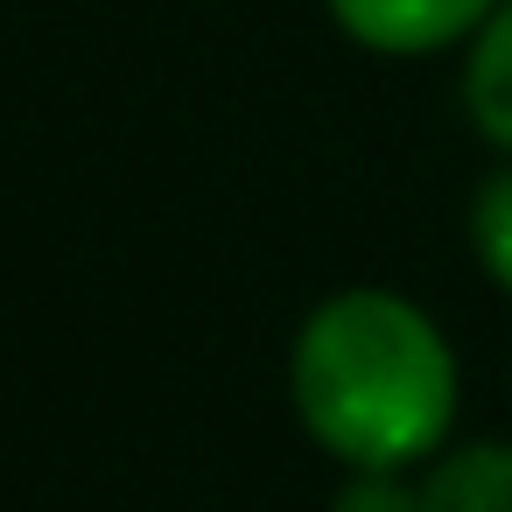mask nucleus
I'll use <instances>...</instances> for the list:
<instances>
[{
    "label": "nucleus",
    "instance_id": "obj_1",
    "mask_svg": "<svg viewBox=\"0 0 512 512\" xmlns=\"http://www.w3.org/2000/svg\"><path fill=\"white\" fill-rule=\"evenodd\" d=\"M456 351L400 288L323 295L288 344V400L344 470H421L456 428Z\"/></svg>",
    "mask_w": 512,
    "mask_h": 512
},
{
    "label": "nucleus",
    "instance_id": "obj_2",
    "mask_svg": "<svg viewBox=\"0 0 512 512\" xmlns=\"http://www.w3.org/2000/svg\"><path fill=\"white\" fill-rule=\"evenodd\" d=\"M323 8L372 57H435L470 43L498 0H323Z\"/></svg>",
    "mask_w": 512,
    "mask_h": 512
},
{
    "label": "nucleus",
    "instance_id": "obj_3",
    "mask_svg": "<svg viewBox=\"0 0 512 512\" xmlns=\"http://www.w3.org/2000/svg\"><path fill=\"white\" fill-rule=\"evenodd\" d=\"M414 491H421V512H512V442L435 449Z\"/></svg>",
    "mask_w": 512,
    "mask_h": 512
},
{
    "label": "nucleus",
    "instance_id": "obj_4",
    "mask_svg": "<svg viewBox=\"0 0 512 512\" xmlns=\"http://www.w3.org/2000/svg\"><path fill=\"white\" fill-rule=\"evenodd\" d=\"M463 50V113L498 155H512V0H498Z\"/></svg>",
    "mask_w": 512,
    "mask_h": 512
},
{
    "label": "nucleus",
    "instance_id": "obj_5",
    "mask_svg": "<svg viewBox=\"0 0 512 512\" xmlns=\"http://www.w3.org/2000/svg\"><path fill=\"white\" fill-rule=\"evenodd\" d=\"M470 253L491 288L512 295V169H491L470 197Z\"/></svg>",
    "mask_w": 512,
    "mask_h": 512
},
{
    "label": "nucleus",
    "instance_id": "obj_6",
    "mask_svg": "<svg viewBox=\"0 0 512 512\" xmlns=\"http://www.w3.org/2000/svg\"><path fill=\"white\" fill-rule=\"evenodd\" d=\"M330 512H421V491L400 470H351L330 491Z\"/></svg>",
    "mask_w": 512,
    "mask_h": 512
}]
</instances>
